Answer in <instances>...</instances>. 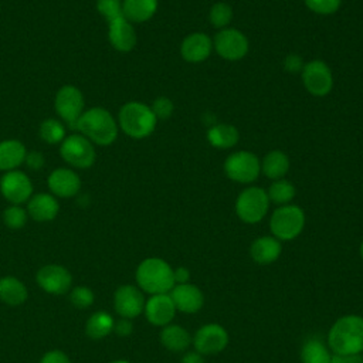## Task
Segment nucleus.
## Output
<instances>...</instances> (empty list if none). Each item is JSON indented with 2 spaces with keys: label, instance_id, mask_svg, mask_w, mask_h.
I'll list each match as a JSON object with an SVG mask.
<instances>
[{
  "label": "nucleus",
  "instance_id": "nucleus-1",
  "mask_svg": "<svg viewBox=\"0 0 363 363\" xmlns=\"http://www.w3.org/2000/svg\"><path fill=\"white\" fill-rule=\"evenodd\" d=\"M74 128L94 145L99 146L112 145L116 140L119 132L118 122L112 113L101 106H94L84 111Z\"/></svg>",
  "mask_w": 363,
  "mask_h": 363
},
{
  "label": "nucleus",
  "instance_id": "nucleus-2",
  "mask_svg": "<svg viewBox=\"0 0 363 363\" xmlns=\"http://www.w3.org/2000/svg\"><path fill=\"white\" fill-rule=\"evenodd\" d=\"M328 343L335 354H360L363 352V318L357 315L339 318L328 333Z\"/></svg>",
  "mask_w": 363,
  "mask_h": 363
},
{
  "label": "nucleus",
  "instance_id": "nucleus-3",
  "mask_svg": "<svg viewBox=\"0 0 363 363\" xmlns=\"http://www.w3.org/2000/svg\"><path fill=\"white\" fill-rule=\"evenodd\" d=\"M135 277L139 288L150 295L167 294L174 286L172 267L164 259L156 257L143 259L138 265Z\"/></svg>",
  "mask_w": 363,
  "mask_h": 363
},
{
  "label": "nucleus",
  "instance_id": "nucleus-4",
  "mask_svg": "<svg viewBox=\"0 0 363 363\" xmlns=\"http://www.w3.org/2000/svg\"><path fill=\"white\" fill-rule=\"evenodd\" d=\"M156 123L157 119L150 106L142 102H126L121 106L118 113V126L125 135L133 139L149 136L155 130Z\"/></svg>",
  "mask_w": 363,
  "mask_h": 363
},
{
  "label": "nucleus",
  "instance_id": "nucleus-5",
  "mask_svg": "<svg viewBox=\"0 0 363 363\" xmlns=\"http://www.w3.org/2000/svg\"><path fill=\"white\" fill-rule=\"evenodd\" d=\"M305 225L303 210L295 204H285L278 207L269 220V228L275 238L288 241L301 234Z\"/></svg>",
  "mask_w": 363,
  "mask_h": 363
},
{
  "label": "nucleus",
  "instance_id": "nucleus-6",
  "mask_svg": "<svg viewBox=\"0 0 363 363\" xmlns=\"http://www.w3.org/2000/svg\"><path fill=\"white\" fill-rule=\"evenodd\" d=\"M60 155L65 163L75 169H88L96 159L94 143L81 133L65 136L60 143Z\"/></svg>",
  "mask_w": 363,
  "mask_h": 363
},
{
  "label": "nucleus",
  "instance_id": "nucleus-7",
  "mask_svg": "<svg viewBox=\"0 0 363 363\" xmlns=\"http://www.w3.org/2000/svg\"><path fill=\"white\" fill-rule=\"evenodd\" d=\"M269 207V199L264 189L261 187H247L244 189L235 200L237 216L248 224L261 221Z\"/></svg>",
  "mask_w": 363,
  "mask_h": 363
},
{
  "label": "nucleus",
  "instance_id": "nucleus-8",
  "mask_svg": "<svg viewBox=\"0 0 363 363\" xmlns=\"http://www.w3.org/2000/svg\"><path fill=\"white\" fill-rule=\"evenodd\" d=\"M224 172L233 182L248 184L257 180L261 173V162L254 153L248 150H238L225 159Z\"/></svg>",
  "mask_w": 363,
  "mask_h": 363
},
{
  "label": "nucleus",
  "instance_id": "nucleus-9",
  "mask_svg": "<svg viewBox=\"0 0 363 363\" xmlns=\"http://www.w3.org/2000/svg\"><path fill=\"white\" fill-rule=\"evenodd\" d=\"M54 108H55L57 115L64 122H67L68 125H71L74 128L77 121L81 118V115L85 111L84 109L85 108L84 95L77 86L64 85L55 94Z\"/></svg>",
  "mask_w": 363,
  "mask_h": 363
},
{
  "label": "nucleus",
  "instance_id": "nucleus-10",
  "mask_svg": "<svg viewBox=\"0 0 363 363\" xmlns=\"http://www.w3.org/2000/svg\"><path fill=\"white\" fill-rule=\"evenodd\" d=\"M303 86L313 96H325L332 91L333 75L329 65L320 60L306 62L301 71Z\"/></svg>",
  "mask_w": 363,
  "mask_h": 363
},
{
  "label": "nucleus",
  "instance_id": "nucleus-11",
  "mask_svg": "<svg viewBox=\"0 0 363 363\" xmlns=\"http://www.w3.org/2000/svg\"><path fill=\"white\" fill-rule=\"evenodd\" d=\"M216 52L227 61H238L248 52L250 44L247 37L237 28H223L213 38Z\"/></svg>",
  "mask_w": 363,
  "mask_h": 363
},
{
  "label": "nucleus",
  "instance_id": "nucleus-12",
  "mask_svg": "<svg viewBox=\"0 0 363 363\" xmlns=\"http://www.w3.org/2000/svg\"><path fill=\"white\" fill-rule=\"evenodd\" d=\"M38 286L51 295H64L71 291L72 275L71 272L58 264H47L41 267L35 274Z\"/></svg>",
  "mask_w": 363,
  "mask_h": 363
},
{
  "label": "nucleus",
  "instance_id": "nucleus-13",
  "mask_svg": "<svg viewBox=\"0 0 363 363\" xmlns=\"http://www.w3.org/2000/svg\"><path fill=\"white\" fill-rule=\"evenodd\" d=\"M0 193L10 204L21 206L33 196L31 179L21 170L6 172L0 179Z\"/></svg>",
  "mask_w": 363,
  "mask_h": 363
},
{
  "label": "nucleus",
  "instance_id": "nucleus-14",
  "mask_svg": "<svg viewBox=\"0 0 363 363\" xmlns=\"http://www.w3.org/2000/svg\"><path fill=\"white\" fill-rule=\"evenodd\" d=\"M145 296L135 285H121L113 294V308L121 318L133 319L145 309Z\"/></svg>",
  "mask_w": 363,
  "mask_h": 363
},
{
  "label": "nucleus",
  "instance_id": "nucleus-15",
  "mask_svg": "<svg viewBox=\"0 0 363 363\" xmlns=\"http://www.w3.org/2000/svg\"><path fill=\"white\" fill-rule=\"evenodd\" d=\"M227 343L228 335L225 329L217 323H208L201 326L193 337L196 352H199L200 354H216L224 350Z\"/></svg>",
  "mask_w": 363,
  "mask_h": 363
},
{
  "label": "nucleus",
  "instance_id": "nucleus-16",
  "mask_svg": "<svg viewBox=\"0 0 363 363\" xmlns=\"http://www.w3.org/2000/svg\"><path fill=\"white\" fill-rule=\"evenodd\" d=\"M108 40L119 52H129L136 45L138 37L130 21L123 16L108 21Z\"/></svg>",
  "mask_w": 363,
  "mask_h": 363
},
{
  "label": "nucleus",
  "instance_id": "nucleus-17",
  "mask_svg": "<svg viewBox=\"0 0 363 363\" xmlns=\"http://www.w3.org/2000/svg\"><path fill=\"white\" fill-rule=\"evenodd\" d=\"M47 184L52 196L68 199L74 197L79 191L81 179L74 170L68 167H58L50 173Z\"/></svg>",
  "mask_w": 363,
  "mask_h": 363
},
{
  "label": "nucleus",
  "instance_id": "nucleus-18",
  "mask_svg": "<svg viewBox=\"0 0 363 363\" xmlns=\"http://www.w3.org/2000/svg\"><path fill=\"white\" fill-rule=\"evenodd\" d=\"M146 319L155 326H166L172 322L176 313V306L169 294L152 295L145 302Z\"/></svg>",
  "mask_w": 363,
  "mask_h": 363
},
{
  "label": "nucleus",
  "instance_id": "nucleus-19",
  "mask_svg": "<svg viewBox=\"0 0 363 363\" xmlns=\"http://www.w3.org/2000/svg\"><path fill=\"white\" fill-rule=\"evenodd\" d=\"M213 50V40L204 33H193L182 41L180 52L187 62H203L210 57Z\"/></svg>",
  "mask_w": 363,
  "mask_h": 363
},
{
  "label": "nucleus",
  "instance_id": "nucleus-20",
  "mask_svg": "<svg viewBox=\"0 0 363 363\" xmlns=\"http://www.w3.org/2000/svg\"><path fill=\"white\" fill-rule=\"evenodd\" d=\"M170 298L176 306V309L184 313H194L201 309L204 303L203 292L191 284H177L170 291Z\"/></svg>",
  "mask_w": 363,
  "mask_h": 363
},
{
  "label": "nucleus",
  "instance_id": "nucleus-21",
  "mask_svg": "<svg viewBox=\"0 0 363 363\" xmlns=\"http://www.w3.org/2000/svg\"><path fill=\"white\" fill-rule=\"evenodd\" d=\"M27 213L28 217L38 223L51 221L57 217L60 211V204L55 196L50 193H37L30 197L27 201Z\"/></svg>",
  "mask_w": 363,
  "mask_h": 363
},
{
  "label": "nucleus",
  "instance_id": "nucleus-22",
  "mask_svg": "<svg viewBox=\"0 0 363 363\" xmlns=\"http://www.w3.org/2000/svg\"><path fill=\"white\" fill-rule=\"evenodd\" d=\"M27 149L23 142L17 139H6L0 142V170H17L26 160Z\"/></svg>",
  "mask_w": 363,
  "mask_h": 363
},
{
  "label": "nucleus",
  "instance_id": "nucleus-23",
  "mask_svg": "<svg viewBox=\"0 0 363 363\" xmlns=\"http://www.w3.org/2000/svg\"><path fill=\"white\" fill-rule=\"evenodd\" d=\"M28 298V289L16 277L0 278V301L9 306H20Z\"/></svg>",
  "mask_w": 363,
  "mask_h": 363
},
{
  "label": "nucleus",
  "instance_id": "nucleus-24",
  "mask_svg": "<svg viewBox=\"0 0 363 363\" xmlns=\"http://www.w3.org/2000/svg\"><path fill=\"white\" fill-rule=\"evenodd\" d=\"M281 242L275 237L264 235L257 238L250 248L252 259L258 264H271L281 255Z\"/></svg>",
  "mask_w": 363,
  "mask_h": 363
},
{
  "label": "nucleus",
  "instance_id": "nucleus-25",
  "mask_svg": "<svg viewBox=\"0 0 363 363\" xmlns=\"http://www.w3.org/2000/svg\"><path fill=\"white\" fill-rule=\"evenodd\" d=\"M157 10V0H122L123 17L130 23H145Z\"/></svg>",
  "mask_w": 363,
  "mask_h": 363
},
{
  "label": "nucleus",
  "instance_id": "nucleus-26",
  "mask_svg": "<svg viewBox=\"0 0 363 363\" xmlns=\"http://www.w3.org/2000/svg\"><path fill=\"white\" fill-rule=\"evenodd\" d=\"M115 320L111 313L105 311L94 312L85 322V335L92 340H99L106 337L113 332Z\"/></svg>",
  "mask_w": 363,
  "mask_h": 363
},
{
  "label": "nucleus",
  "instance_id": "nucleus-27",
  "mask_svg": "<svg viewBox=\"0 0 363 363\" xmlns=\"http://www.w3.org/2000/svg\"><path fill=\"white\" fill-rule=\"evenodd\" d=\"M289 170V157L282 150L268 152L261 162V172L272 180L284 179Z\"/></svg>",
  "mask_w": 363,
  "mask_h": 363
},
{
  "label": "nucleus",
  "instance_id": "nucleus-28",
  "mask_svg": "<svg viewBox=\"0 0 363 363\" xmlns=\"http://www.w3.org/2000/svg\"><path fill=\"white\" fill-rule=\"evenodd\" d=\"M240 133L235 126L228 123H217L207 130V140L213 147L230 149L237 145Z\"/></svg>",
  "mask_w": 363,
  "mask_h": 363
},
{
  "label": "nucleus",
  "instance_id": "nucleus-29",
  "mask_svg": "<svg viewBox=\"0 0 363 363\" xmlns=\"http://www.w3.org/2000/svg\"><path fill=\"white\" fill-rule=\"evenodd\" d=\"M160 342L170 352H184L191 343V337L180 325H166L160 332Z\"/></svg>",
  "mask_w": 363,
  "mask_h": 363
},
{
  "label": "nucleus",
  "instance_id": "nucleus-30",
  "mask_svg": "<svg viewBox=\"0 0 363 363\" xmlns=\"http://www.w3.org/2000/svg\"><path fill=\"white\" fill-rule=\"evenodd\" d=\"M303 363H329L332 356L319 339H309L303 343L301 350Z\"/></svg>",
  "mask_w": 363,
  "mask_h": 363
},
{
  "label": "nucleus",
  "instance_id": "nucleus-31",
  "mask_svg": "<svg viewBox=\"0 0 363 363\" xmlns=\"http://www.w3.org/2000/svg\"><path fill=\"white\" fill-rule=\"evenodd\" d=\"M295 186L285 180V179H279V180H274V183L269 186L267 194L269 201L279 204V206H285L289 204L292 201V199L295 197Z\"/></svg>",
  "mask_w": 363,
  "mask_h": 363
},
{
  "label": "nucleus",
  "instance_id": "nucleus-32",
  "mask_svg": "<svg viewBox=\"0 0 363 363\" xmlns=\"http://www.w3.org/2000/svg\"><path fill=\"white\" fill-rule=\"evenodd\" d=\"M40 138L48 145H58L65 139V128L61 121L50 118L40 125Z\"/></svg>",
  "mask_w": 363,
  "mask_h": 363
},
{
  "label": "nucleus",
  "instance_id": "nucleus-33",
  "mask_svg": "<svg viewBox=\"0 0 363 363\" xmlns=\"http://www.w3.org/2000/svg\"><path fill=\"white\" fill-rule=\"evenodd\" d=\"M27 220H28L27 210L18 204H10L3 211V223L6 224V227L11 230L23 228Z\"/></svg>",
  "mask_w": 363,
  "mask_h": 363
},
{
  "label": "nucleus",
  "instance_id": "nucleus-34",
  "mask_svg": "<svg viewBox=\"0 0 363 363\" xmlns=\"http://www.w3.org/2000/svg\"><path fill=\"white\" fill-rule=\"evenodd\" d=\"M231 18H233V9L230 7L228 3L218 1L211 6L210 13H208V20L214 27H217L220 30L227 28Z\"/></svg>",
  "mask_w": 363,
  "mask_h": 363
},
{
  "label": "nucleus",
  "instance_id": "nucleus-35",
  "mask_svg": "<svg viewBox=\"0 0 363 363\" xmlns=\"http://www.w3.org/2000/svg\"><path fill=\"white\" fill-rule=\"evenodd\" d=\"M95 301L94 291L88 286H75L69 291V302L77 309H86L89 308Z\"/></svg>",
  "mask_w": 363,
  "mask_h": 363
},
{
  "label": "nucleus",
  "instance_id": "nucleus-36",
  "mask_svg": "<svg viewBox=\"0 0 363 363\" xmlns=\"http://www.w3.org/2000/svg\"><path fill=\"white\" fill-rule=\"evenodd\" d=\"M96 10L106 21L123 16L122 0H96Z\"/></svg>",
  "mask_w": 363,
  "mask_h": 363
},
{
  "label": "nucleus",
  "instance_id": "nucleus-37",
  "mask_svg": "<svg viewBox=\"0 0 363 363\" xmlns=\"http://www.w3.org/2000/svg\"><path fill=\"white\" fill-rule=\"evenodd\" d=\"M303 1L311 11L322 16L336 13L342 3V0H303Z\"/></svg>",
  "mask_w": 363,
  "mask_h": 363
},
{
  "label": "nucleus",
  "instance_id": "nucleus-38",
  "mask_svg": "<svg viewBox=\"0 0 363 363\" xmlns=\"http://www.w3.org/2000/svg\"><path fill=\"white\" fill-rule=\"evenodd\" d=\"M150 109L155 113L156 119H169L173 115L174 105L167 96H159L153 101Z\"/></svg>",
  "mask_w": 363,
  "mask_h": 363
},
{
  "label": "nucleus",
  "instance_id": "nucleus-39",
  "mask_svg": "<svg viewBox=\"0 0 363 363\" xmlns=\"http://www.w3.org/2000/svg\"><path fill=\"white\" fill-rule=\"evenodd\" d=\"M40 363H71V360H69L68 354L64 353L62 350L52 349L43 354Z\"/></svg>",
  "mask_w": 363,
  "mask_h": 363
},
{
  "label": "nucleus",
  "instance_id": "nucleus-40",
  "mask_svg": "<svg viewBox=\"0 0 363 363\" xmlns=\"http://www.w3.org/2000/svg\"><path fill=\"white\" fill-rule=\"evenodd\" d=\"M303 65H305V64H303L302 58H301L299 55H296V54H289V55H286L285 60H284V68H285V71L292 72V74L301 72L302 68H303Z\"/></svg>",
  "mask_w": 363,
  "mask_h": 363
},
{
  "label": "nucleus",
  "instance_id": "nucleus-41",
  "mask_svg": "<svg viewBox=\"0 0 363 363\" xmlns=\"http://www.w3.org/2000/svg\"><path fill=\"white\" fill-rule=\"evenodd\" d=\"M133 325H132V319H126V318H121L119 320H115L113 325V332L118 336H129L132 333Z\"/></svg>",
  "mask_w": 363,
  "mask_h": 363
},
{
  "label": "nucleus",
  "instance_id": "nucleus-42",
  "mask_svg": "<svg viewBox=\"0 0 363 363\" xmlns=\"http://www.w3.org/2000/svg\"><path fill=\"white\" fill-rule=\"evenodd\" d=\"M24 163H27V166L33 170H38L43 167L44 164V156L41 152H27L26 155V160Z\"/></svg>",
  "mask_w": 363,
  "mask_h": 363
},
{
  "label": "nucleus",
  "instance_id": "nucleus-43",
  "mask_svg": "<svg viewBox=\"0 0 363 363\" xmlns=\"http://www.w3.org/2000/svg\"><path fill=\"white\" fill-rule=\"evenodd\" d=\"M329 363H363L360 354H335Z\"/></svg>",
  "mask_w": 363,
  "mask_h": 363
},
{
  "label": "nucleus",
  "instance_id": "nucleus-44",
  "mask_svg": "<svg viewBox=\"0 0 363 363\" xmlns=\"http://www.w3.org/2000/svg\"><path fill=\"white\" fill-rule=\"evenodd\" d=\"M173 274H174V284H187L189 278H190V274H189V269L184 268V267H179L176 269H173Z\"/></svg>",
  "mask_w": 363,
  "mask_h": 363
},
{
  "label": "nucleus",
  "instance_id": "nucleus-45",
  "mask_svg": "<svg viewBox=\"0 0 363 363\" xmlns=\"http://www.w3.org/2000/svg\"><path fill=\"white\" fill-rule=\"evenodd\" d=\"M182 363H204L203 354H200L199 352H187L183 356Z\"/></svg>",
  "mask_w": 363,
  "mask_h": 363
},
{
  "label": "nucleus",
  "instance_id": "nucleus-46",
  "mask_svg": "<svg viewBox=\"0 0 363 363\" xmlns=\"http://www.w3.org/2000/svg\"><path fill=\"white\" fill-rule=\"evenodd\" d=\"M111 363H130V362H128V360H122V359H119V360H113V362H111Z\"/></svg>",
  "mask_w": 363,
  "mask_h": 363
},
{
  "label": "nucleus",
  "instance_id": "nucleus-47",
  "mask_svg": "<svg viewBox=\"0 0 363 363\" xmlns=\"http://www.w3.org/2000/svg\"><path fill=\"white\" fill-rule=\"evenodd\" d=\"M360 255H362V258H363V241H362V244H360Z\"/></svg>",
  "mask_w": 363,
  "mask_h": 363
}]
</instances>
